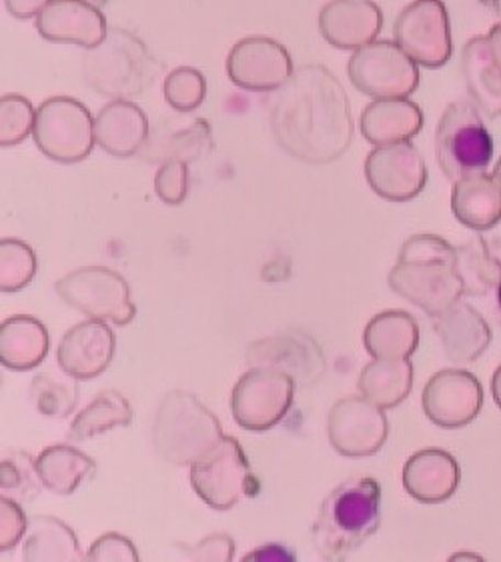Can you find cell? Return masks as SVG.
<instances>
[{"mask_svg": "<svg viewBox=\"0 0 501 562\" xmlns=\"http://www.w3.org/2000/svg\"><path fill=\"white\" fill-rule=\"evenodd\" d=\"M269 123L277 145L308 165H327L354 140L347 92L323 65L297 68L271 99Z\"/></svg>", "mask_w": 501, "mask_h": 562, "instance_id": "1", "label": "cell"}, {"mask_svg": "<svg viewBox=\"0 0 501 562\" xmlns=\"http://www.w3.org/2000/svg\"><path fill=\"white\" fill-rule=\"evenodd\" d=\"M389 289L432 318L464 296L456 247L437 235H413L399 250L388 277Z\"/></svg>", "mask_w": 501, "mask_h": 562, "instance_id": "2", "label": "cell"}, {"mask_svg": "<svg viewBox=\"0 0 501 562\" xmlns=\"http://www.w3.org/2000/svg\"><path fill=\"white\" fill-rule=\"evenodd\" d=\"M381 525V484L371 476L339 484L321 505L311 527L315 551L325 561H343L376 535Z\"/></svg>", "mask_w": 501, "mask_h": 562, "instance_id": "3", "label": "cell"}, {"mask_svg": "<svg viewBox=\"0 0 501 562\" xmlns=\"http://www.w3.org/2000/svg\"><path fill=\"white\" fill-rule=\"evenodd\" d=\"M221 439L219 418L194 394L172 391L163 398L153 423V445L163 461L191 467Z\"/></svg>", "mask_w": 501, "mask_h": 562, "instance_id": "4", "label": "cell"}, {"mask_svg": "<svg viewBox=\"0 0 501 562\" xmlns=\"http://www.w3.org/2000/svg\"><path fill=\"white\" fill-rule=\"evenodd\" d=\"M153 57L145 43L129 31H109L103 45L91 48L82 58L87 85L103 97L126 99L147 87L153 72Z\"/></svg>", "mask_w": 501, "mask_h": 562, "instance_id": "5", "label": "cell"}, {"mask_svg": "<svg viewBox=\"0 0 501 562\" xmlns=\"http://www.w3.org/2000/svg\"><path fill=\"white\" fill-rule=\"evenodd\" d=\"M435 157L452 182L490 167L493 138L476 104L456 101L445 109L435 133Z\"/></svg>", "mask_w": 501, "mask_h": 562, "instance_id": "6", "label": "cell"}, {"mask_svg": "<svg viewBox=\"0 0 501 562\" xmlns=\"http://www.w3.org/2000/svg\"><path fill=\"white\" fill-rule=\"evenodd\" d=\"M191 484L201 501L219 513L233 508L245 496H257L261 488L240 440L225 435L191 464Z\"/></svg>", "mask_w": 501, "mask_h": 562, "instance_id": "7", "label": "cell"}, {"mask_svg": "<svg viewBox=\"0 0 501 562\" xmlns=\"http://www.w3.org/2000/svg\"><path fill=\"white\" fill-rule=\"evenodd\" d=\"M33 136L45 157L63 165L85 160L97 145L89 109L70 97H53L38 106Z\"/></svg>", "mask_w": 501, "mask_h": 562, "instance_id": "8", "label": "cell"}, {"mask_svg": "<svg viewBox=\"0 0 501 562\" xmlns=\"http://www.w3.org/2000/svg\"><path fill=\"white\" fill-rule=\"evenodd\" d=\"M347 75L355 89L374 101L408 99L420 87L417 63L393 41H374L357 48Z\"/></svg>", "mask_w": 501, "mask_h": 562, "instance_id": "9", "label": "cell"}, {"mask_svg": "<svg viewBox=\"0 0 501 562\" xmlns=\"http://www.w3.org/2000/svg\"><path fill=\"white\" fill-rule=\"evenodd\" d=\"M58 296L82 315L129 325L137 316L131 301L129 282L107 267H82L73 270L55 284Z\"/></svg>", "mask_w": 501, "mask_h": 562, "instance_id": "10", "label": "cell"}, {"mask_svg": "<svg viewBox=\"0 0 501 562\" xmlns=\"http://www.w3.org/2000/svg\"><path fill=\"white\" fill-rule=\"evenodd\" d=\"M296 381L287 372L253 369L233 386L229 408L235 423L249 432L277 427L293 406Z\"/></svg>", "mask_w": 501, "mask_h": 562, "instance_id": "11", "label": "cell"}, {"mask_svg": "<svg viewBox=\"0 0 501 562\" xmlns=\"http://www.w3.org/2000/svg\"><path fill=\"white\" fill-rule=\"evenodd\" d=\"M393 36L396 43L425 68L444 67L454 53L444 0H413L399 12Z\"/></svg>", "mask_w": 501, "mask_h": 562, "instance_id": "12", "label": "cell"}, {"mask_svg": "<svg viewBox=\"0 0 501 562\" xmlns=\"http://www.w3.org/2000/svg\"><path fill=\"white\" fill-rule=\"evenodd\" d=\"M331 447L342 457L361 459L383 449L389 435L388 416L369 398L349 396L331 406L325 420Z\"/></svg>", "mask_w": 501, "mask_h": 562, "instance_id": "13", "label": "cell"}, {"mask_svg": "<svg viewBox=\"0 0 501 562\" xmlns=\"http://www.w3.org/2000/svg\"><path fill=\"white\" fill-rule=\"evenodd\" d=\"M365 179L381 199L408 203L425 189L430 170L422 153L405 140L374 148L365 160Z\"/></svg>", "mask_w": 501, "mask_h": 562, "instance_id": "14", "label": "cell"}, {"mask_svg": "<svg viewBox=\"0 0 501 562\" xmlns=\"http://www.w3.org/2000/svg\"><path fill=\"white\" fill-rule=\"evenodd\" d=\"M293 72V60L286 46L267 36L243 38L229 53V79L243 90L269 92L281 89Z\"/></svg>", "mask_w": 501, "mask_h": 562, "instance_id": "15", "label": "cell"}, {"mask_svg": "<svg viewBox=\"0 0 501 562\" xmlns=\"http://www.w3.org/2000/svg\"><path fill=\"white\" fill-rule=\"evenodd\" d=\"M422 406L425 416L439 428L467 427L483 406V389L471 372L445 369L435 372L425 384Z\"/></svg>", "mask_w": 501, "mask_h": 562, "instance_id": "16", "label": "cell"}, {"mask_svg": "<svg viewBox=\"0 0 501 562\" xmlns=\"http://www.w3.org/2000/svg\"><path fill=\"white\" fill-rule=\"evenodd\" d=\"M247 362L250 369L287 372L299 389L320 383L327 369L318 342L305 335H274L261 338L247 349Z\"/></svg>", "mask_w": 501, "mask_h": 562, "instance_id": "17", "label": "cell"}, {"mask_svg": "<svg viewBox=\"0 0 501 562\" xmlns=\"http://www.w3.org/2000/svg\"><path fill=\"white\" fill-rule=\"evenodd\" d=\"M116 338L104 321L92 318L73 326L60 340L57 362L60 371L77 381L101 376L114 357Z\"/></svg>", "mask_w": 501, "mask_h": 562, "instance_id": "18", "label": "cell"}, {"mask_svg": "<svg viewBox=\"0 0 501 562\" xmlns=\"http://www.w3.org/2000/svg\"><path fill=\"white\" fill-rule=\"evenodd\" d=\"M36 31L51 43L77 45L91 50L103 45L107 21L89 0H51L36 16Z\"/></svg>", "mask_w": 501, "mask_h": 562, "instance_id": "19", "label": "cell"}, {"mask_svg": "<svg viewBox=\"0 0 501 562\" xmlns=\"http://www.w3.org/2000/svg\"><path fill=\"white\" fill-rule=\"evenodd\" d=\"M383 12L374 0H330L320 12V33L331 46L357 50L374 43Z\"/></svg>", "mask_w": 501, "mask_h": 562, "instance_id": "20", "label": "cell"}, {"mask_svg": "<svg viewBox=\"0 0 501 562\" xmlns=\"http://www.w3.org/2000/svg\"><path fill=\"white\" fill-rule=\"evenodd\" d=\"M405 493L423 505H437L456 495L461 483L459 462L444 449H423L403 467Z\"/></svg>", "mask_w": 501, "mask_h": 562, "instance_id": "21", "label": "cell"}, {"mask_svg": "<svg viewBox=\"0 0 501 562\" xmlns=\"http://www.w3.org/2000/svg\"><path fill=\"white\" fill-rule=\"evenodd\" d=\"M151 128L147 114L135 102L116 99L94 116V140L104 153L126 158L145 147Z\"/></svg>", "mask_w": 501, "mask_h": 562, "instance_id": "22", "label": "cell"}, {"mask_svg": "<svg viewBox=\"0 0 501 562\" xmlns=\"http://www.w3.org/2000/svg\"><path fill=\"white\" fill-rule=\"evenodd\" d=\"M213 148V133L211 124L203 119H194L191 123L182 121H167L151 131L147 143L138 153L147 162H167V160H182V162H197L205 158Z\"/></svg>", "mask_w": 501, "mask_h": 562, "instance_id": "23", "label": "cell"}, {"mask_svg": "<svg viewBox=\"0 0 501 562\" xmlns=\"http://www.w3.org/2000/svg\"><path fill=\"white\" fill-rule=\"evenodd\" d=\"M433 321L445 355L454 362L478 360L493 340L488 321L471 304L461 301Z\"/></svg>", "mask_w": 501, "mask_h": 562, "instance_id": "24", "label": "cell"}, {"mask_svg": "<svg viewBox=\"0 0 501 562\" xmlns=\"http://www.w3.org/2000/svg\"><path fill=\"white\" fill-rule=\"evenodd\" d=\"M452 213L471 231H490L501 223V184L493 172H471L454 182Z\"/></svg>", "mask_w": 501, "mask_h": 562, "instance_id": "25", "label": "cell"}, {"mask_svg": "<svg viewBox=\"0 0 501 562\" xmlns=\"http://www.w3.org/2000/svg\"><path fill=\"white\" fill-rule=\"evenodd\" d=\"M359 128L367 143L386 147L405 143L420 135L423 128L422 109L410 99H381L365 106Z\"/></svg>", "mask_w": 501, "mask_h": 562, "instance_id": "26", "label": "cell"}, {"mask_svg": "<svg viewBox=\"0 0 501 562\" xmlns=\"http://www.w3.org/2000/svg\"><path fill=\"white\" fill-rule=\"evenodd\" d=\"M461 75L479 113L490 119L501 116V67L491 55L488 36L467 41L461 53Z\"/></svg>", "mask_w": 501, "mask_h": 562, "instance_id": "27", "label": "cell"}, {"mask_svg": "<svg viewBox=\"0 0 501 562\" xmlns=\"http://www.w3.org/2000/svg\"><path fill=\"white\" fill-rule=\"evenodd\" d=\"M48 345V330L35 316H9L0 325V362L9 371H33L45 360Z\"/></svg>", "mask_w": 501, "mask_h": 562, "instance_id": "28", "label": "cell"}, {"mask_svg": "<svg viewBox=\"0 0 501 562\" xmlns=\"http://www.w3.org/2000/svg\"><path fill=\"white\" fill-rule=\"evenodd\" d=\"M364 345L371 359H410L420 347V326L405 311H386L365 326Z\"/></svg>", "mask_w": 501, "mask_h": 562, "instance_id": "29", "label": "cell"}, {"mask_svg": "<svg viewBox=\"0 0 501 562\" xmlns=\"http://www.w3.org/2000/svg\"><path fill=\"white\" fill-rule=\"evenodd\" d=\"M36 471L41 483L51 493L69 496L79 488L80 483L91 481L97 473V462L75 447L55 445L46 447L36 457Z\"/></svg>", "mask_w": 501, "mask_h": 562, "instance_id": "30", "label": "cell"}, {"mask_svg": "<svg viewBox=\"0 0 501 562\" xmlns=\"http://www.w3.org/2000/svg\"><path fill=\"white\" fill-rule=\"evenodd\" d=\"M357 389L383 411L396 408L413 391V364L410 359H374L359 374Z\"/></svg>", "mask_w": 501, "mask_h": 562, "instance_id": "31", "label": "cell"}, {"mask_svg": "<svg viewBox=\"0 0 501 562\" xmlns=\"http://www.w3.org/2000/svg\"><path fill=\"white\" fill-rule=\"evenodd\" d=\"M24 561H80L79 539L63 520L35 517L29 522V537L24 539Z\"/></svg>", "mask_w": 501, "mask_h": 562, "instance_id": "32", "label": "cell"}, {"mask_svg": "<svg viewBox=\"0 0 501 562\" xmlns=\"http://www.w3.org/2000/svg\"><path fill=\"white\" fill-rule=\"evenodd\" d=\"M133 423V408L119 391H103L92 398L89 406L80 411L69 428V440H82L101 437L116 427H129Z\"/></svg>", "mask_w": 501, "mask_h": 562, "instance_id": "33", "label": "cell"}, {"mask_svg": "<svg viewBox=\"0 0 501 562\" xmlns=\"http://www.w3.org/2000/svg\"><path fill=\"white\" fill-rule=\"evenodd\" d=\"M456 252L466 296H486L500 286L501 262L491 255L486 238H469Z\"/></svg>", "mask_w": 501, "mask_h": 562, "instance_id": "34", "label": "cell"}, {"mask_svg": "<svg viewBox=\"0 0 501 562\" xmlns=\"http://www.w3.org/2000/svg\"><path fill=\"white\" fill-rule=\"evenodd\" d=\"M36 274V255L19 238L0 240V291L19 293L29 286Z\"/></svg>", "mask_w": 501, "mask_h": 562, "instance_id": "35", "label": "cell"}, {"mask_svg": "<svg viewBox=\"0 0 501 562\" xmlns=\"http://www.w3.org/2000/svg\"><path fill=\"white\" fill-rule=\"evenodd\" d=\"M31 398L41 415L48 416V418H65L77 406L79 389H77V384L70 383L67 379H60L51 372H43L33 379Z\"/></svg>", "mask_w": 501, "mask_h": 562, "instance_id": "36", "label": "cell"}, {"mask_svg": "<svg viewBox=\"0 0 501 562\" xmlns=\"http://www.w3.org/2000/svg\"><path fill=\"white\" fill-rule=\"evenodd\" d=\"M165 99L177 113H193L207 97L205 75L193 67H179L165 80Z\"/></svg>", "mask_w": 501, "mask_h": 562, "instance_id": "37", "label": "cell"}, {"mask_svg": "<svg viewBox=\"0 0 501 562\" xmlns=\"http://www.w3.org/2000/svg\"><path fill=\"white\" fill-rule=\"evenodd\" d=\"M33 104L21 94H4L0 99V145L16 147L35 128Z\"/></svg>", "mask_w": 501, "mask_h": 562, "instance_id": "38", "label": "cell"}, {"mask_svg": "<svg viewBox=\"0 0 501 562\" xmlns=\"http://www.w3.org/2000/svg\"><path fill=\"white\" fill-rule=\"evenodd\" d=\"M41 476L36 471V459L29 452L12 450L0 464V486L4 493H16L26 501H33L38 493Z\"/></svg>", "mask_w": 501, "mask_h": 562, "instance_id": "39", "label": "cell"}, {"mask_svg": "<svg viewBox=\"0 0 501 562\" xmlns=\"http://www.w3.org/2000/svg\"><path fill=\"white\" fill-rule=\"evenodd\" d=\"M189 191V167L182 160H167L155 175V192L169 206H179Z\"/></svg>", "mask_w": 501, "mask_h": 562, "instance_id": "40", "label": "cell"}, {"mask_svg": "<svg viewBox=\"0 0 501 562\" xmlns=\"http://www.w3.org/2000/svg\"><path fill=\"white\" fill-rule=\"evenodd\" d=\"M26 530H29V522L24 517L23 506L11 496H2L0 498V551H12L21 542Z\"/></svg>", "mask_w": 501, "mask_h": 562, "instance_id": "41", "label": "cell"}, {"mask_svg": "<svg viewBox=\"0 0 501 562\" xmlns=\"http://www.w3.org/2000/svg\"><path fill=\"white\" fill-rule=\"evenodd\" d=\"M87 559L89 561H138V552L135 544L126 537L109 532L92 542L91 549L87 552Z\"/></svg>", "mask_w": 501, "mask_h": 562, "instance_id": "42", "label": "cell"}, {"mask_svg": "<svg viewBox=\"0 0 501 562\" xmlns=\"http://www.w3.org/2000/svg\"><path fill=\"white\" fill-rule=\"evenodd\" d=\"M189 557L194 561H231L235 557V540L229 535H211L189 551Z\"/></svg>", "mask_w": 501, "mask_h": 562, "instance_id": "43", "label": "cell"}, {"mask_svg": "<svg viewBox=\"0 0 501 562\" xmlns=\"http://www.w3.org/2000/svg\"><path fill=\"white\" fill-rule=\"evenodd\" d=\"M243 561H296V554L287 549L286 544L279 542H269L263 544L253 552H247Z\"/></svg>", "mask_w": 501, "mask_h": 562, "instance_id": "44", "label": "cell"}, {"mask_svg": "<svg viewBox=\"0 0 501 562\" xmlns=\"http://www.w3.org/2000/svg\"><path fill=\"white\" fill-rule=\"evenodd\" d=\"M48 2L51 0H4V7L14 19H33L45 11Z\"/></svg>", "mask_w": 501, "mask_h": 562, "instance_id": "45", "label": "cell"}, {"mask_svg": "<svg viewBox=\"0 0 501 562\" xmlns=\"http://www.w3.org/2000/svg\"><path fill=\"white\" fill-rule=\"evenodd\" d=\"M486 36H488V43H490L491 55L501 67V21Z\"/></svg>", "mask_w": 501, "mask_h": 562, "instance_id": "46", "label": "cell"}, {"mask_svg": "<svg viewBox=\"0 0 501 562\" xmlns=\"http://www.w3.org/2000/svg\"><path fill=\"white\" fill-rule=\"evenodd\" d=\"M491 394H493V401L496 405L501 408V364L493 372V379H491Z\"/></svg>", "mask_w": 501, "mask_h": 562, "instance_id": "47", "label": "cell"}, {"mask_svg": "<svg viewBox=\"0 0 501 562\" xmlns=\"http://www.w3.org/2000/svg\"><path fill=\"white\" fill-rule=\"evenodd\" d=\"M464 557H467V559H474V561H481L479 557H476V554H454L452 557V561H457V559H464Z\"/></svg>", "mask_w": 501, "mask_h": 562, "instance_id": "48", "label": "cell"}, {"mask_svg": "<svg viewBox=\"0 0 501 562\" xmlns=\"http://www.w3.org/2000/svg\"><path fill=\"white\" fill-rule=\"evenodd\" d=\"M493 177H496V180L500 182L501 184V158L498 160V165H496V169H493Z\"/></svg>", "mask_w": 501, "mask_h": 562, "instance_id": "49", "label": "cell"}, {"mask_svg": "<svg viewBox=\"0 0 501 562\" xmlns=\"http://www.w3.org/2000/svg\"><path fill=\"white\" fill-rule=\"evenodd\" d=\"M498 308H500V315H501V282H500V286H498Z\"/></svg>", "mask_w": 501, "mask_h": 562, "instance_id": "50", "label": "cell"}]
</instances>
